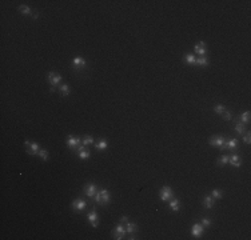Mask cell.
<instances>
[{"label": "cell", "mask_w": 251, "mask_h": 240, "mask_svg": "<svg viewBox=\"0 0 251 240\" xmlns=\"http://www.w3.org/2000/svg\"><path fill=\"white\" fill-rule=\"evenodd\" d=\"M48 81L51 83V87H56V85L62 81V75L55 73V72H49L48 73Z\"/></svg>", "instance_id": "cell-1"}, {"label": "cell", "mask_w": 251, "mask_h": 240, "mask_svg": "<svg viewBox=\"0 0 251 240\" xmlns=\"http://www.w3.org/2000/svg\"><path fill=\"white\" fill-rule=\"evenodd\" d=\"M159 195H160V199L163 202H167L168 199L172 198V189L170 187H163L159 192Z\"/></svg>", "instance_id": "cell-2"}, {"label": "cell", "mask_w": 251, "mask_h": 240, "mask_svg": "<svg viewBox=\"0 0 251 240\" xmlns=\"http://www.w3.org/2000/svg\"><path fill=\"white\" fill-rule=\"evenodd\" d=\"M86 205H87V203L84 202V200H82V199H76L75 202H72V209L73 211H76V212H80V211L86 209Z\"/></svg>", "instance_id": "cell-3"}, {"label": "cell", "mask_w": 251, "mask_h": 240, "mask_svg": "<svg viewBox=\"0 0 251 240\" xmlns=\"http://www.w3.org/2000/svg\"><path fill=\"white\" fill-rule=\"evenodd\" d=\"M124 235H126V228H124V226H123L122 223H120V224H118V226L115 227L114 236H115V239L120 240V239H123V236H124Z\"/></svg>", "instance_id": "cell-4"}, {"label": "cell", "mask_w": 251, "mask_h": 240, "mask_svg": "<svg viewBox=\"0 0 251 240\" xmlns=\"http://www.w3.org/2000/svg\"><path fill=\"white\" fill-rule=\"evenodd\" d=\"M24 144L28 147V150L27 152L29 153V155H36V153H39V146L36 144V143H31V142H28V140H25Z\"/></svg>", "instance_id": "cell-5"}, {"label": "cell", "mask_w": 251, "mask_h": 240, "mask_svg": "<svg viewBox=\"0 0 251 240\" xmlns=\"http://www.w3.org/2000/svg\"><path fill=\"white\" fill-rule=\"evenodd\" d=\"M224 143H226V140H224V137H222V136H215L213 139H210V144H211V146L219 147V148H223Z\"/></svg>", "instance_id": "cell-6"}, {"label": "cell", "mask_w": 251, "mask_h": 240, "mask_svg": "<svg viewBox=\"0 0 251 240\" xmlns=\"http://www.w3.org/2000/svg\"><path fill=\"white\" fill-rule=\"evenodd\" d=\"M191 233L194 235V236H200L203 233V226L200 224V223H195L194 226H192V228H191Z\"/></svg>", "instance_id": "cell-7"}, {"label": "cell", "mask_w": 251, "mask_h": 240, "mask_svg": "<svg viewBox=\"0 0 251 240\" xmlns=\"http://www.w3.org/2000/svg\"><path fill=\"white\" fill-rule=\"evenodd\" d=\"M82 140L79 139V137H76V136H70L68 137V140H67V144H68V147H71V148H75V147L80 146Z\"/></svg>", "instance_id": "cell-8"}, {"label": "cell", "mask_w": 251, "mask_h": 240, "mask_svg": "<svg viewBox=\"0 0 251 240\" xmlns=\"http://www.w3.org/2000/svg\"><path fill=\"white\" fill-rule=\"evenodd\" d=\"M84 192H86V195L88 196V198H92V196H95V194H96V187H95V184H87L86 187H84Z\"/></svg>", "instance_id": "cell-9"}, {"label": "cell", "mask_w": 251, "mask_h": 240, "mask_svg": "<svg viewBox=\"0 0 251 240\" xmlns=\"http://www.w3.org/2000/svg\"><path fill=\"white\" fill-rule=\"evenodd\" d=\"M194 49H195V52L198 53V55L200 56V57L206 55V48H204V43H203V42L196 43L195 47H194Z\"/></svg>", "instance_id": "cell-10"}, {"label": "cell", "mask_w": 251, "mask_h": 240, "mask_svg": "<svg viewBox=\"0 0 251 240\" xmlns=\"http://www.w3.org/2000/svg\"><path fill=\"white\" fill-rule=\"evenodd\" d=\"M88 220H90V223L92 224V227L94 228H96L98 227V213H96V211H91L90 213H88Z\"/></svg>", "instance_id": "cell-11"}, {"label": "cell", "mask_w": 251, "mask_h": 240, "mask_svg": "<svg viewBox=\"0 0 251 240\" xmlns=\"http://www.w3.org/2000/svg\"><path fill=\"white\" fill-rule=\"evenodd\" d=\"M77 153H79V156H80L82 159H87V157L90 156V151L86 148V146H79Z\"/></svg>", "instance_id": "cell-12"}, {"label": "cell", "mask_w": 251, "mask_h": 240, "mask_svg": "<svg viewBox=\"0 0 251 240\" xmlns=\"http://www.w3.org/2000/svg\"><path fill=\"white\" fill-rule=\"evenodd\" d=\"M238 147V140L237 139H230L228 142L224 143L223 148H228V150H235Z\"/></svg>", "instance_id": "cell-13"}, {"label": "cell", "mask_w": 251, "mask_h": 240, "mask_svg": "<svg viewBox=\"0 0 251 240\" xmlns=\"http://www.w3.org/2000/svg\"><path fill=\"white\" fill-rule=\"evenodd\" d=\"M138 231V227H136V224H134V223H126V232L131 233V235H134V233Z\"/></svg>", "instance_id": "cell-14"}, {"label": "cell", "mask_w": 251, "mask_h": 240, "mask_svg": "<svg viewBox=\"0 0 251 240\" xmlns=\"http://www.w3.org/2000/svg\"><path fill=\"white\" fill-rule=\"evenodd\" d=\"M228 163H230L232 167H237V168L241 167V161H239V157H238V155H232L231 157H228Z\"/></svg>", "instance_id": "cell-15"}, {"label": "cell", "mask_w": 251, "mask_h": 240, "mask_svg": "<svg viewBox=\"0 0 251 240\" xmlns=\"http://www.w3.org/2000/svg\"><path fill=\"white\" fill-rule=\"evenodd\" d=\"M168 205H170V208L172 209V211H179V208H180V202H179L178 199H174V200H171Z\"/></svg>", "instance_id": "cell-16"}, {"label": "cell", "mask_w": 251, "mask_h": 240, "mask_svg": "<svg viewBox=\"0 0 251 240\" xmlns=\"http://www.w3.org/2000/svg\"><path fill=\"white\" fill-rule=\"evenodd\" d=\"M100 194H101V203L107 204L110 202V192L107 189H100Z\"/></svg>", "instance_id": "cell-17"}, {"label": "cell", "mask_w": 251, "mask_h": 240, "mask_svg": "<svg viewBox=\"0 0 251 240\" xmlns=\"http://www.w3.org/2000/svg\"><path fill=\"white\" fill-rule=\"evenodd\" d=\"M203 203H204V207H206L207 209H211L214 207V199L211 198V196H206Z\"/></svg>", "instance_id": "cell-18"}, {"label": "cell", "mask_w": 251, "mask_h": 240, "mask_svg": "<svg viewBox=\"0 0 251 240\" xmlns=\"http://www.w3.org/2000/svg\"><path fill=\"white\" fill-rule=\"evenodd\" d=\"M72 63H73V66L75 67H84L86 66V60L82 59V57H75Z\"/></svg>", "instance_id": "cell-19"}, {"label": "cell", "mask_w": 251, "mask_h": 240, "mask_svg": "<svg viewBox=\"0 0 251 240\" xmlns=\"http://www.w3.org/2000/svg\"><path fill=\"white\" fill-rule=\"evenodd\" d=\"M60 94H62L63 96H68V95H70V87H68L67 84H62V85H60Z\"/></svg>", "instance_id": "cell-20"}, {"label": "cell", "mask_w": 251, "mask_h": 240, "mask_svg": "<svg viewBox=\"0 0 251 240\" xmlns=\"http://www.w3.org/2000/svg\"><path fill=\"white\" fill-rule=\"evenodd\" d=\"M235 132H237L238 135L243 136V133H244V125H243V123H238V124L235 125Z\"/></svg>", "instance_id": "cell-21"}, {"label": "cell", "mask_w": 251, "mask_h": 240, "mask_svg": "<svg viewBox=\"0 0 251 240\" xmlns=\"http://www.w3.org/2000/svg\"><path fill=\"white\" fill-rule=\"evenodd\" d=\"M96 148H98V150H100V151L106 150V148H107V142H106V140H103V139H100L98 143H96Z\"/></svg>", "instance_id": "cell-22"}, {"label": "cell", "mask_w": 251, "mask_h": 240, "mask_svg": "<svg viewBox=\"0 0 251 240\" xmlns=\"http://www.w3.org/2000/svg\"><path fill=\"white\" fill-rule=\"evenodd\" d=\"M184 59H186V62H187L188 64H195V62H196L195 56L192 55V53H187V55L184 56Z\"/></svg>", "instance_id": "cell-23"}, {"label": "cell", "mask_w": 251, "mask_h": 240, "mask_svg": "<svg viewBox=\"0 0 251 240\" xmlns=\"http://www.w3.org/2000/svg\"><path fill=\"white\" fill-rule=\"evenodd\" d=\"M195 64H198V66H207L208 64V60H207V57H204V56H202V57H199L198 60L195 62Z\"/></svg>", "instance_id": "cell-24"}, {"label": "cell", "mask_w": 251, "mask_h": 240, "mask_svg": "<svg viewBox=\"0 0 251 240\" xmlns=\"http://www.w3.org/2000/svg\"><path fill=\"white\" fill-rule=\"evenodd\" d=\"M241 120H242V123H248L250 122V112H243L241 115Z\"/></svg>", "instance_id": "cell-25"}, {"label": "cell", "mask_w": 251, "mask_h": 240, "mask_svg": "<svg viewBox=\"0 0 251 240\" xmlns=\"http://www.w3.org/2000/svg\"><path fill=\"white\" fill-rule=\"evenodd\" d=\"M19 11H20L23 15H31V10L28 7H25V5H20V7H19Z\"/></svg>", "instance_id": "cell-26"}, {"label": "cell", "mask_w": 251, "mask_h": 240, "mask_svg": "<svg viewBox=\"0 0 251 240\" xmlns=\"http://www.w3.org/2000/svg\"><path fill=\"white\" fill-rule=\"evenodd\" d=\"M94 143V139L91 137V136H86L83 139V146H90V144H92Z\"/></svg>", "instance_id": "cell-27"}, {"label": "cell", "mask_w": 251, "mask_h": 240, "mask_svg": "<svg viewBox=\"0 0 251 240\" xmlns=\"http://www.w3.org/2000/svg\"><path fill=\"white\" fill-rule=\"evenodd\" d=\"M38 155H39L40 157H42L43 160H47V159H48V152H47L45 150H40V151H39Z\"/></svg>", "instance_id": "cell-28"}, {"label": "cell", "mask_w": 251, "mask_h": 240, "mask_svg": "<svg viewBox=\"0 0 251 240\" xmlns=\"http://www.w3.org/2000/svg\"><path fill=\"white\" fill-rule=\"evenodd\" d=\"M211 195H213V198H215V199H220L223 196V194H222V191H219V189H214Z\"/></svg>", "instance_id": "cell-29"}, {"label": "cell", "mask_w": 251, "mask_h": 240, "mask_svg": "<svg viewBox=\"0 0 251 240\" xmlns=\"http://www.w3.org/2000/svg\"><path fill=\"white\" fill-rule=\"evenodd\" d=\"M218 161H219V164H220V165H224V164H227V163H228V156H226V155H223V156H220V157H219V160H218Z\"/></svg>", "instance_id": "cell-30"}, {"label": "cell", "mask_w": 251, "mask_h": 240, "mask_svg": "<svg viewBox=\"0 0 251 240\" xmlns=\"http://www.w3.org/2000/svg\"><path fill=\"white\" fill-rule=\"evenodd\" d=\"M214 111L216 112V114H223L224 111H226V108H224V105H216L215 108H214Z\"/></svg>", "instance_id": "cell-31"}, {"label": "cell", "mask_w": 251, "mask_h": 240, "mask_svg": "<svg viewBox=\"0 0 251 240\" xmlns=\"http://www.w3.org/2000/svg\"><path fill=\"white\" fill-rule=\"evenodd\" d=\"M95 202H96V203H101V194H100V191H98L96 194H95Z\"/></svg>", "instance_id": "cell-32"}, {"label": "cell", "mask_w": 251, "mask_h": 240, "mask_svg": "<svg viewBox=\"0 0 251 240\" xmlns=\"http://www.w3.org/2000/svg\"><path fill=\"white\" fill-rule=\"evenodd\" d=\"M210 224H211V222H210L208 219H203V220H202V226H203V227H208Z\"/></svg>", "instance_id": "cell-33"}, {"label": "cell", "mask_w": 251, "mask_h": 240, "mask_svg": "<svg viewBox=\"0 0 251 240\" xmlns=\"http://www.w3.org/2000/svg\"><path fill=\"white\" fill-rule=\"evenodd\" d=\"M243 142L246 143V144H250V133H247V135L243 136Z\"/></svg>", "instance_id": "cell-34"}, {"label": "cell", "mask_w": 251, "mask_h": 240, "mask_svg": "<svg viewBox=\"0 0 251 240\" xmlns=\"http://www.w3.org/2000/svg\"><path fill=\"white\" fill-rule=\"evenodd\" d=\"M223 114H224V118H226V120H230V119H231V114H230V112L224 111Z\"/></svg>", "instance_id": "cell-35"}, {"label": "cell", "mask_w": 251, "mask_h": 240, "mask_svg": "<svg viewBox=\"0 0 251 240\" xmlns=\"http://www.w3.org/2000/svg\"><path fill=\"white\" fill-rule=\"evenodd\" d=\"M128 222V217L127 216H122V219H120V223H127Z\"/></svg>", "instance_id": "cell-36"}]
</instances>
